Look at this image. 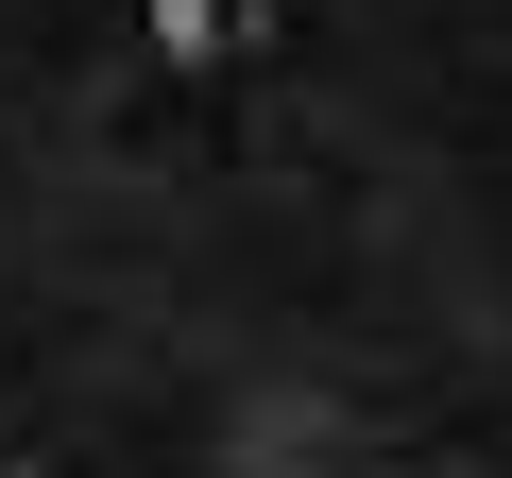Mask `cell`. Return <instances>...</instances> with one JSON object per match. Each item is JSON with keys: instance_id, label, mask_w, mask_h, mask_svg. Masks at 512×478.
Segmentation results:
<instances>
[]
</instances>
